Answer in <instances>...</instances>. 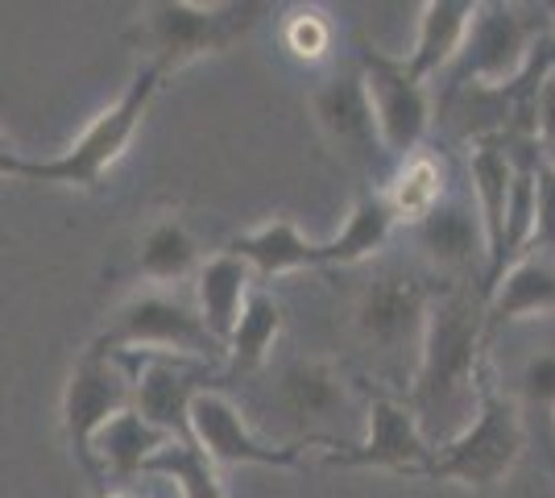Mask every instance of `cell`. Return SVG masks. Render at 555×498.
<instances>
[{"instance_id":"6da1fadb","label":"cell","mask_w":555,"mask_h":498,"mask_svg":"<svg viewBox=\"0 0 555 498\" xmlns=\"http://www.w3.org/2000/svg\"><path fill=\"white\" fill-rule=\"evenodd\" d=\"M486 291L448 286L431 299L406 407L431 449L461 436L477 416V395L486 379Z\"/></svg>"},{"instance_id":"7a4b0ae2","label":"cell","mask_w":555,"mask_h":498,"mask_svg":"<svg viewBox=\"0 0 555 498\" xmlns=\"http://www.w3.org/2000/svg\"><path fill=\"white\" fill-rule=\"evenodd\" d=\"M163 88V75L154 67L138 63L133 79L125 84V92L116 95L113 108H104L100 117L63 150L50 158H25V154H9L0 163V175L13 179H29V183H59V188H79V191H100L104 175L120 163V154L138 138L141 120L150 113L154 95Z\"/></svg>"},{"instance_id":"3957f363","label":"cell","mask_w":555,"mask_h":498,"mask_svg":"<svg viewBox=\"0 0 555 498\" xmlns=\"http://www.w3.org/2000/svg\"><path fill=\"white\" fill-rule=\"evenodd\" d=\"M266 4H195V0H158L145 4L133 25V47L141 63L163 75L183 72L186 63L224 54L257 25Z\"/></svg>"},{"instance_id":"277c9868","label":"cell","mask_w":555,"mask_h":498,"mask_svg":"<svg viewBox=\"0 0 555 498\" xmlns=\"http://www.w3.org/2000/svg\"><path fill=\"white\" fill-rule=\"evenodd\" d=\"M522 452H527V432H522L518 404L486 370L481 395H477V416L468 420L461 436H452L448 445L436 449L423 477L461 482V486H473V490H493V486L506 482V474L518 465Z\"/></svg>"},{"instance_id":"5b68a950","label":"cell","mask_w":555,"mask_h":498,"mask_svg":"<svg viewBox=\"0 0 555 498\" xmlns=\"http://www.w3.org/2000/svg\"><path fill=\"white\" fill-rule=\"evenodd\" d=\"M552 9L477 4L456 63L440 75L443 88H509L527 72L534 47L552 29Z\"/></svg>"},{"instance_id":"8992f818","label":"cell","mask_w":555,"mask_h":498,"mask_svg":"<svg viewBox=\"0 0 555 498\" xmlns=\"http://www.w3.org/2000/svg\"><path fill=\"white\" fill-rule=\"evenodd\" d=\"M88 354H100V357L166 354V357H191V361L216 366L224 357V349L204 329L195 304H186V299L170 295V291H141V295L125 299L108 316V324L92 341Z\"/></svg>"},{"instance_id":"52a82bcc","label":"cell","mask_w":555,"mask_h":498,"mask_svg":"<svg viewBox=\"0 0 555 498\" xmlns=\"http://www.w3.org/2000/svg\"><path fill=\"white\" fill-rule=\"evenodd\" d=\"M361 84H365V95H370L373 129H377L382 154L393 158V163L418 154L427 133H431V120H436L431 88L411 79L402 59L377 54V50L361 54Z\"/></svg>"},{"instance_id":"ba28073f","label":"cell","mask_w":555,"mask_h":498,"mask_svg":"<svg viewBox=\"0 0 555 498\" xmlns=\"http://www.w3.org/2000/svg\"><path fill=\"white\" fill-rule=\"evenodd\" d=\"M415 245L448 286H489V238L468 188H448L440 204L415 225Z\"/></svg>"},{"instance_id":"9c48e42d","label":"cell","mask_w":555,"mask_h":498,"mask_svg":"<svg viewBox=\"0 0 555 498\" xmlns=\"http://www.w3.org/2000/svg\"><path fill=\"white\" fill-rule=\"evenodd\" d=\"M129 382H133V411L150 427L166 432L170 440H191V404L199 391L216 386V366L191 361V357H166V354H120L116 357Z\"/></svg>"},{"instance_id":"30bf717a","label":"cell","mask_w":555,"mask_h":498,"mask_svg":"<svg viewBox=\"0 0 555 498\" xmlns=\"http://www.w3.org/2000/svg\"><path fill=\"white\" fill-rule=\"evenodd\" d=\"M431 457L436 449L418 432L411 407L390 395H373L365 404V436L361 440L324 449L327 465H340V470H393V474L411 477L427 474Z\"/></svg>"},{"instance_id":"8fae6325","label":"cell","mask_w":555,"mask_h":498,"mask_svg":"<svg viewBox=\"0 0 555 498\" xmlns=\"http://www.w3.org/2000/svg\"><path fill=\"white\" fill-rule=\"evenodd\" d=\"M129 407H133V382H129V370L116 357L83 354L75 361L67 391H63V432H67V445L75 452V461L88 474H95V432L108 420H116L120 411H129Z\"/></svg>"},{"instance_id":"7c38bea8","label":"cell","mask_w":555,"mask_h":498,"mask_svg":"<svg viewBox=\"0 0 555 498\" xmlns=\"http://www.w3.org/2000/svg\"><path fill=\"white\" fill-rule=\"evenodd\" d=\"M431 299H436L431 286L418 274H398V270L377 274L357 299V316H352L357 336L370 345L373 354L398 357L406 345H415L418 354Z\"/></svg>"},{"instance_id":"4fadbf2b","label":"cell","mask_w":555,"mask_h":498,"mask_svg":"<svg viewBox=\"0 0 555 498\" xmlns=\"http://www.w3.org/2000/svg\"><path fill=\"white\" fill-rule=\"evenodd\" d=\"M186 424H191V440L216 461V470L220 465H278V470H295L299 465V445L261 440L249 427V420L241 416V407L216 386L195 395Z\"/></svg>"},{"instance_id":"5bb4252c","label":"cell","mask_w":555,"mask_h":498,"mask_svg":"<svg viewBox=\"0 0 555 498\" xmlns=\"http://www.w3.org/2000/svg\"><path fill=\"white\" fill-rule=\"evenodd\" d=\"M274 399L291 424L307 427L311 445H320V427L340 424V416L357 411V395H352L345 370H336L332 361H320V357L291 361L278 379Z\"/></svg>"},{"instance_id":"9a60e30c","label":"cell","mask_w":555,"mask_h":498,"mask_svg":"<svg viewBox=\"0 0 555 498\" xmlns=\"http://www.w3.org/2000/svg\"><path fill=\"white\" fill-rule=\"evenodd\" d=\"M311 108H315V120L327 133V142L336 145L348 163L373 166V150H382V145H377V129H373L361 67L327 75L324 84L311 92Z\"/></svg>"},{"instance_id":"2e32d148","label":"cell","mask_w":555,"mask_h":498,"mask_svg":"<svg viewBox=\"0 0 555 498\" xmlns=\"http://www.w3.org/2000/svg\"><path fill=\"white\" fill-rule=\"evenodd\" d=\"M555 311V254L527 250L493 279L486 291V341L498 332L527 320V316H552Z\"/></svg>"},{"instance_id":"e0dca14e","label":"cell","mask_w":555,"mask_h":498,"mask_svg":"<svg viewBox=\"0 0 555 498\" xmlns=\"http://www.w3.org/2000/svg\"><path fill=\"white\" fill-rule=\"evenodd\" d=\"M224 254L241 258L257 279H282V274H299V270H320V241H307L295 220L274 216L266 225H257L249 233H236L224 245Z\"/></svg>"},{"instance_id":"ac0fdd59","label":"cell","mask_w":555,"mask_h":498,"mask_svg":"<svg viewBox=\"0 0 555 498\" xmlns=\"http://www.w3.org/2000/svg\"><path fill=\"white\" fill-rule=\"evenodd\" d=\"M473 9L468 0H427L423 13H418V34H415V47L406 50L402 67L411 79L418 84H431L440 79L456 54L464 47V34H468V22H473Z\"/></svg>"},{"instance_id":"d6986e66","label":"cell","mask_w":555,"mask_h":498,"mask_svg":"<svg viewBox=\"0 0 555 498\" xmlns=\"http://www.w3.org/2000/svg\"><path fill=\"white\" fill-rule=\"evenodd\" d=\"M254 286L257 283L249 274V266L241 258H232V254H216V258L199 261V270H195V311H199L204 329L220 341V349L229 345L236 316H241Z\"/></svg>"},{"instance_id":"ffe728a7","label":"cell","mask_w":555,"mask_h":498,"mask_svg":"<svg viewBox=\"0 0 555 498\" xmlns=\"http://www.w3.org/2000/svg\"><path fill=\"white\" fill-rule=\"evenodd\" d=\"M398 220H393L390 204L382 188H370L357 195V204L348 208L345 229L332 241H320V266H357V261H370L386 250V241L393 238Z\"/></svg>"},{"instance_id":"44dd1931","label":"cell","mask_w":555,"mask_h":498,"mask_svg":"<svg viewBox=\"0 0 555 498\" xmlns=\"http://www.w3.org/2000/svg\"><path fill=\"white\" fill-rule=\"evenodd\" d=\"M282 324H286V311L278 304V295L266 286H254L224 345V361H229L224 374L236 379V374H254L257 366H266V357L274 354L278 336H282Z\"/></svg>"},{"instance_id":"7402d4cb","label":"cell","mask_w":555,"mask_h":498,"mask_svg":"<svg viewBox=\"0 0 555 498\" xmlns=\"http://www.w3.org/2000/svg\"><path fill=\"white\" fill-rule=\"evenodd\" d=\"M166 440H170L166 432L150 427L138 411L129 407V411H120L116 420H108V424L95 432V440H92L95 474H108V477H116V482L138 477L141 470H145V461L163 449Z\"/></svg>"},{"instance_id":"603a6c76","label":"cell","mask_w":555,"mask_h":498,"mask_svg":"<svg viewBox=\"0 0 555 498\" xmlns=\"http://www.w3.org/2000/svg\"><path fill=\"white\" fill-rule=\"evenodd\" d=\"M448 188H452V179H448V170H443L440 158L427 154V150H418V154H411V158L393 163L382 195H386V204H390L393 220L415 229L418 220L448 195Z\"/></svg>"},{"instance_id":"cb8c5ba5","label":"cell","mask_w":555,"mask_h":498,"mask_svg":"<svg viewBox=\"0 0 555 498\" xmlns=\"http://www.w3.org/2000/svg\"><path fill=\"white\" fill-rule=\"evenodd\" d=\"M518 416H522V432L539 440V449L555 470V354L527 357L522 374H518Z\"/></svg>"},{"instance_id":"d4e9b609","label":"cell","mask_w":555,"mask_h":498,"mask_svg":"<svg viewBox=\"0 0 555 498\" xmlns=\"http://www.w3.org/2000/svg\"><path fill=\"white\" fill-rule=\"evenodd\" d=\"M145 477H163L183 498H224V482L208 452L195 440H166L163 449L145 461Z\"/></svg>"},{"instance_id":"484cf974","label":"cell","mask_w":555,"mask_h":498,"mask_svg":"<svg viewBox=\"0 0 555 498\" xmlns=\"http://www.w3.org/2000/svg\"><path fill=\"white\" fill-rule=\"evenodd\" d=\"M138 270L154 286L179 283L199 270V245L179 220H154L138 245Z\"/></svg>"},{"instance_id":"4316f807","label":"cell","mask_w":555,"mask_h":498,"mask_svg":"<svg viewBox=\"0 0 555 498\" xmlns=\"http://www.w3.org/2000/svg\"><path fill=\"white\" fill-rule=\"evenodd\" d=\"M282 42L302 63H320L332 50V22L320 9H295L282 25Z\"/></svg>"},{"instance_id":"83f0119b","label":"cell","mask_w":555,"mask_h":498,"mask_svg":"<svg viewBox=\"0 0 555 498\" xmlns=\"http://www.w3.org/2000/svg\"><path fill=\"white\" fill-rule=\"evenodd\" d=\"M531 250L555 254V158L539 154L534 163V229Z\"/></svg>"},{"instance_id":"f1b7e54d","label":"cell","mask_w":555,"mask_h":498,"mask_svg":"<svg viewBox=\"0 0 555 498\" xmlns=\"http://www.w3.org/2000/svg\"><path fill=\"white\" fill-rule=\"evenodd\" d=\"M92 498H141V495H133V490H100Z\"/></svg>"},{"instance_id":"f546056e","label":"cell","mask_w":555,"mask_h":498,"mask_svg":"<svg viewBox=\"0 0 555 498\" xmlns=\"http://www.w3.org/2000/svg\"><path fill=\"white\" fill-rule=\"evenodd\" d=\"M9 154H13V150H9V145H4V138H0V163H4Z\"/></svg>"}]
</instances>
